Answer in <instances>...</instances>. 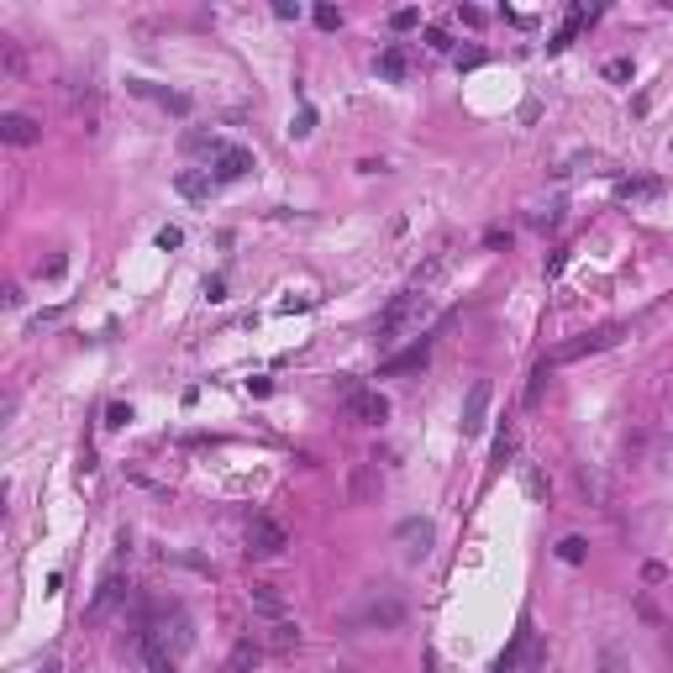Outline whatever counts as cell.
<instances>
[{
	"instance_id": "cell-1",
	"label": "cell",
	"mask_w": 673,
	"mask_h": 673,
	"mask_svg": "<svg viewBox=\"0 0 673 673\" xmlns=\"http://www.w3.org/2000/svg\"><path fill=\"white\" fill-rule=\"evenodd\" d=\"M421 316H426V289H405V295H394L390 305H385V316H379V342H394L400 332H410Z\"/></svg>"
},
{
	"instance_id": "cell-2",
	"label": "cell",
	"mask_w": 673,
	"mask_h": 673,
	"mask_svg": "<svg viewBox=\"0 0 673 673\" xmlns=\"http://www.w3.org/2000/svg\"><path fill=\"white\" fill-rule=\"evenodd\" d=\"M542 669H547V647H542V637L531 631V620H521L515 647L500 658V673H542Z\"/></svg>"
},
{
	"instance_id": "cell-3",
	"label": "cell",
	"mask_w": 673,
	"mask_h": 673,
	"mask_svg": "<svg viewBox=\"0 0 673 673\" xmlns=\"http://www.w3.org/2000/svg\"><path fill=\"white\" fill-rule=\"evenodd\" d=\"M284 547H289V531L280 521H269V515L247 521V558H280Z\"/></svg>"
},
{
	"instance_id": "cell-4",
	"label": "cell",
	"mask_w": 673,
	"mask_h": 673,
	"mask_svg": "<svg viewBox=\"0 0 673 673\" xmlns=\"http://www.w3.org/2000/svg\"><path fill=\"white\" fill-rule=\"evenodd\" d=\"M385 416H390V400H385V394L347 385V421H358V426H385Z\"/></svg>"
},
{
	"instance_id": "cell-5",
	"label": "cell",
	"mask_w": 673,
	"mask_h": 673,
	"mask_svg": "<svg viewBox=\"0 0 673 673\" xmlns=\"http://www.w3.org/2000/svg\"><path fill=\"white\" fill-rule=\"evenodd\" d=\"M379 490H385L379 458H363V463L353 468V479H347V500H353V505H369V500H379Z\"/></svg>"
},
{
	"instance_id": "cell-6",
	"label": "cell",
	"mask_w": 673,
	"mask_h": 673,
	"mask_svg": "<svg viewBox=\"0 0 673 673\" xmlns=\"http://www.w3.org/2000/svg\"><path fill=\"white\" fill-rule=\"evenodd\" d=\"M620 342V327H600V332L579 336V342H568V347H558L553 353V363H573V358H584V353H605V347H616Z\"/></svg>"
},
{
	"instance_id": "cell-7",
	"label": "cell",
	"mask_w": 673,
	"mask_h": 673,
	"mask_svg": "<svg viewBox=\"0 0 673 673\" xmlns=\"http://www.w3.org/2000/svg\"><path fill=\"white\" fill-rule=\"evenodd\" d=\"M400 620H405V605H400L394 595H385V600H369V605L353 616V626H379V631H390Z\"/></svg>"
},
{
	"instance_id": "cell-8",
	"label": "cell",
	"mask_w": 673,
	"mask_h": 673,
	"mask_svg": "<svg viewBox=\"0 0 673 673\" xmlns=\"http://www.w3.org/2000/svg\"><path fill=\"white\" fill-rule=\"evenodd\" d=\"M484 416H490V379H474V390L463 400V437H479Z\"/></svg>"
},
{
	"instance_id": "cell-9",
	"label": "cell",
	"mask_w": 673,
	"mask_h": 673,
	"mask_svg": "<svg viewBox=\"0 0 673 673\" xmlns=\"http://www.w3.org/2000/svg\"><path fill=\"white\" fill-rule=\"evenodd\" d=\"M394 537L405 542V558H426V553H432V542H437V526L410 515V521H400V531H394Z\"/></svg>"
},
{
	"instance_id": "cell-10",
	"label": "cell",
	"mask_w": 673,
	"mask_h": 673,
	"mask_svg": "<svg viewBox=\"0 0 673 673\" xmlns=\"http://www.w3.org/2000/svg\"><path fill=\"white\" fill-rule=\"evenodd\" d=\"M0 137H5L11 148H32V142L43 137V126H37L32 116H21V111H5L0 116Z\"/></svg>"
},
{
	"instance_id": "cell-11",
	"label": "cell",
	"mask_w": 673,
	"mask_h": 673,
	"mask_svg": "<svg viewBox=\"0 0 673 673\" xmlns=\"http://www.w3.org/2000/svg\"><path fill=\"white\" fill-rule=\"evenodd\" d=\"M247 168H253V153H247V148H226L222 158L211 164V179H216V184H237Z\"/></svg>"
},
{
	"instance_id": "cell-12",
	"label": "cell",
	"mask_w": 673,
	"mask_h": 673,
	"mask_svg": "<svg viewBox=\"0 0 673 673\" xmlns=\"http://www.w3.org/2000/svg\"><path fill=\"white\" fill-rule=\"evenodd\" d=\"M116 600H126V579H121V573H106V579H101V589H95V600H90V611H85V616H90V620L111 616V605H116Z\"/></svg>"
},
{
	"instance_id": "cell-13",
	"label": "cell",
	"mask_w": 673,
	"mask_h": 673,
	"mask_svg": "<svg viewBox=\"0 0 673 673\" xmlns=\"http://www.w3.org/2000/svg\"><path fill=\"white\" fill-rule=\"evenodd\" d=\"M426 358H432V336H421L416 347L394 353V358L385 363V369H379V374H410V369H426Z\"/></svg>"
},
{
	"instance_id": "cell-14",
	"label": "cell",
	"mask_w": 673,
	"mask_h": 673,
	"mask_svg": "<svg viewBox=\"0 0 673 673\" xmlns=\"http://www.w3.org/2000/svg\"><path fill=\"white\" fill-rule=\"evenodd\" d=\"M247 600H253V611H258V616H269V620H289V616H284V595H280V584H253V595H247Z\"/></svg>"
},
{
	"instance_id": "cell-15",
	"label": "cell",
	"mask_w": 673,
	"mask_h": 673,
	"mask_svg": "<svg viewBox=\"0 0 673 673\" xmlns=\"http://www.w3.org/2000/svg\"><path fill=\"white\" fill-rule=\"evenodd\" d=\"M616 195L620 200H658L663 195V179H620Z\"/></svg>"
},
{
	"instance_id": "cell-16",
	"label": "cell",
	"mask_w": 673,
	"mask_h": 673,
	"mask_svg": "<svg viewBox=\"0 0 673 673\" xmlns=\"http://www.w3.org/2000/svg\"><path fill=\"white\" fill-rule=\"evenodd\" d=\"M405 74H410V58H405V48H385V53H379V79L400 85Z\"/></svg>"
},
{
	"instance_id": "cell-17",
	"label": "cell",
	"mask_w": 673,
	"mask_h": 673,
	"mask_svg": "<svg viewBox=\"0 0 673 673\" xmlns=\"http://www.w3.org/2000/svg\"><path fill=\"white\" fill-rule=\"evenodd\" d=\"M174 184H179V195H184V200H206V195L216 190V179H211V168H206V174H179Z\"/></svg>"
},
{
	"instance_id": "cell-18",
	"label": "cell",
	"mask_w": 673,
	"mask_h": 673,
	"mask_svg": "<svg viewBox=\"0 0 673 673\" xmlns=\"http://www.w3.org/2000/svg\"><path fill=\"white\" fill-rule=\"evenodd\" d=\"M253 663H258V642H237L231 658H226V673H247Z\"/></svg>"
},
{
	"instance_id": "cell-19",
	"label": "cell",
	"mask_w": 673,
	"mask_h": 673,
	"mask_svg": "<svg viewBox=\"0 0 673 673\" xmlns=\"http://www.w3.org/2000/svg\"><path fill=\"white\" fill-rule=\"evenodd\" d=\"M595 673H631V658H626L620 647H600V658H595Z\"/></svg>"
},
{
	"instance_id": "cell-20",
	"label": "cell",
	"mask_w": 673,
	"mask_h": 673,
	"mask_svg": "<svg viewBox=\"0 0 673 673\" xmlns=\"http://www.w3.org/2000/svg\"><path fill=\"white\" fill-rule=\"evenodd\" d=\"M295 642H300V626H295V620H274V626H269V647H295Z\"/></svg>"
},
{
	"instance_id": "cell-21",
	"label": "cell",
	"mask_w": 673,
	"mask_h": 673,
	"mask_svg": "<svg viewBox=\"0 0 673 673\" xmlns=\"http://www.w3.org/2000/svg\"><path fill=\"white\" fill-rule=\"evenodd\" d=\"M584 553H589V542H584V537H563V542H558V558L563 563H584Z\"/></svg>"
},
{
	"instance_id": "cell-22",
	"label": "cell",
	"mask_w": 673,
	"mask_h": 673,
	"mask_svg": "<svg viewBox=\"0 0 673 673\" xmlns=\"http://www.w3.org/2000/svg\"><path fill=\"white\" fill-rule=\"evenodd\" d=\"M547 369H553V363H537V369H531V385H526V405H537V400H542V385H547Z\"/></svg>"
},
{
	"instance_id": "cell-23",
	"label": "cell",
	"mask_w": 673,
	"mask_h": 673,
	"mask_svg": "<svg viewBox=\"0 0 673 673\" xmlns=\"http://www.w3.org/2000/svg\"><path fill=\"white\" fill-rule=\"evenodd\" d=\"M510 452H515V432L505 426L500 437H495V468H505V458H510Z\"/></svg>"
},
{
	"instance_id": "cell-24",
	"label": "cell",
	"mask_w": 673,
	"mask_h": 673,
	"mask_svg": "<svg viewBox=\"0 0 673 673\" xmlns=\"http://www.w3.org/2000/svg\"><path fill=\"white\" fill-rule=\"evenodd\" d=\"M526 495H531V500H547V479H542L537 468H526Z\"/></svg>"
},
{
	"instance_id": "cell-25",
	"label": "cell",
	"mask_w": 673,
	"mask_h": 673,
	"mask_svg": "<svg viewBox=\"0 0 673 673\" xmlns=\"http://www.w3.org/2000/svg\"><path fill=\"white\" fill-rule=\"evenodd\" d=\"M416 21H421V11H410V5H405V11H394V16H390V27H394V32H410Z\"/></svg>"
},
{
	"instance_id": "cell-26",
	"label": "cell",
	"mask_w": 673,
	"mask_h": 673,
	"mask_svg": "<svg viewBox=\"0 0 673 673\" xmlns=\"http://www.w3.org/2000/svg\"><path fill=\"white\" fill-rule=\"evenodd\" d=\"M289 132H295V137H311V132H316V111L305 106V111L295 116V126H289Z\"/></svg>"
},
{
	"instance_id": "cell-27",
	"label": "cell",
	"mask_w": 673,
	"mask_h": 673,
	"mask_svg": "<svg viewBox=\"0 0 673 673\" xmlns=\"http://www.w3.org/2000/svg\"><path fill=\"white\" fill-rule=\"evenodd\" d=\"M316 27H327V32H332V27H342V11H332V5H316Z\"/></svg>"
},
{
	"instance_id": "cell-28",
	"label": "cell",
	"mask_w": 673,
	"mask_h": 673,
	"mask_svg": "<svg viewBox=\"0 0 673 673\" xmlns=\"http://www.w3.org/2000/svg\"><path fill=\"white\" fill-rule=\"evenodd\" d=\"M605 79H631V58H611L605 63Z\"/></svg>"
},
{
	"instance_id": "cell-29",
	"label": "cell",
	"mask_w": 673,
	"mask_h": 673,
	"mask_svg": "<svg viewBox=\"0 0 673 673\" xmlns=\"http://www.w3.org/2000/svg\"><path fill=\"white\" fill-rule=\"evenodd\" d=\"M531 222L542 226V231H547V226H558V222H563V206H547V211H537Z\"/></svg>"
},
{
	"instance_id": "cell-30",
	"label": "cell",
	"mask_w": 673,
	"mask_h": 673,
	"mask_svg": "<svg viewBox=\"0 0 673 673\" xmlns=\"http://www.w3.org/2000/svg\"><path fill=\"white\" fill-rule=\"evenodd\" d=\"M179 242H184V231H179V226H164V231H158V247H179Z\"/></svg>"
},
{
	"instance_id": "cell-31",
	"label": "cell",
	"mask_w": 673,
	"mask_h": 673,
	"mask_svg": "<svg viewBox=\"0 0 673 673\" xmlns=\"http://www.w3.org/2000/svg\"><path fill=\"white\" fill-rule=\"evenodd\" d=\"M126 421H132V410H126V405H111V410H106V426H126Z\"/></svg>"
},
{
	"instance_id": "cell-32",
	"label": "cell",
	"mask_w": 673,
	"mask_h": 673,
	"mask_svg": "<svg viewBox=\"0 0 673 673\" xmlns=\"http://www.w3.org/2000/svg\"><path fill=\"white\" fill-rule=\"evenodd\" d=\"M479 63H484V53H479V48H468V53H458V69H479Z\"/></svg>"
},
{
	"instance_id": "cell-33",
	"label": "cell",
	"mask_w": 673,
	"mask_h": 673,
	"mask_svg": "<svg viewBox=\"0 0 673 673\" xmlns=\"http://www.w3.org/2000/svg\"><path fill=\"white\" fill-rule=\"evenodd\" d=\"M458 21H468V27H479V21H484V11H474V5H458Z\"/></svg>"
}]
</instances>
